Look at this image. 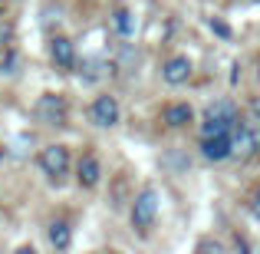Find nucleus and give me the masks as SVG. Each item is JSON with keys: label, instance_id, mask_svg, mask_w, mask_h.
<instances>
[{"label": "nucleus", "instance_id": "f257e3e1", "mask_svg": "<svg viewBox=\"0 0 260 254\" xmlns=\"http://www.w3.org/2000/svg\"><path fill=\"white\" fill-rule=\"evenodd\" d=\"M237 122H241V116H237V106L231 99H217L211 102L208 109H204V122H201V139L204 135H234Z\"/></svg>", "mask_w": 260, "mask_h": 254}, {"label": "nucleus", "instance_id": "f03ea898", "mask_svg": "<svg viewBox=\"0 0 260 254\" xmlns=\"http://www.w3.org/2000/svg\"><path fill=\"white\" fill-rule=\"evenodd\" d=\"M158 191L155 188H142L139 195H135V202H132V224L139 231H148L155 224V218H158Z\"/></svg>", "mask_w": 260, "mask_h": 254}, {"label": "nucleus", "instance_id": "7ed1b4c3", "mask_svg": "<svg viewBox=\"0 0 260 254\" xmlns=\"http://www.w3.org/2000/svg\"><path fill=\"white\" fill-rule=\"evenodd\" d=\"M33 112H37V119L43 126H66L70 106H66V99L59 93H43L37 99V106H33Z\"/></svg>", "mask_w": 260, "mask_h": 254}, {"label": "nucleus", "instance_id": "20e7f679", "mask_svg": "<svg viewBox=\"0 0 260 254\" xmlns=\"http://www.w3.org/2000/svg\"><path fill=\"white\" fill-rule=\"evenodd\" d=\"M234 155H241V159L260 155V119L257 116L250 122H237V129H234Z\"/></svg>", "mask_w": 260, "mask_h": 254}, {"label": "nucleus", "instance_id": "39448f33", "mask_svg": "<svg viewBox=\"0 0 260 254\" xmlns=\"http://www.w3.org/2000/svg\"><path fill=\"white\" fill-rule=\"evenodd\" d=\"M40 168H43L53 182H59V178L70 172V149L66 146H46L43 152H40Z\"/></svg>", "mask_w": 260, "mask_h": 254}, {"label": "nucleus", "instance_id": "423d86ee", "mask_svg": "<svg viewBox=\"0 0 260 254\" xmlns=\"http://www.w3.org/2000/svg\"><path fill=\"white\" fill-rule=\"evenodd\" d=\"M89 116H92L95 126L102 129H112L115 122H119V102H115V96H95V102L89 106Z\"/></svg>", "mask_w": 260, "mask_h": 254}, {"label": "nucleus", "instance_id": "0eeeda50", "mask_svg": "<svg viewBox=\"0 0 260 254\" xmlns=\"http://www.w3.org/2000/svg\"><path fill=\"white\" fill-rule=\"evenodd\" d=\"M201 155L211 162H224L228 155H234V135H204L201 139Z\"/></svg>", "mask_w": 260, "mask_h": 254}, {"label": "nucleus", "instance_id": "6e6552de", "mask_svg": "<svg viewBox=\"0 0 260 254\" xmlns=\"http://www.w3.org/2000/svg\"><path fill=\"white\" fill-rule=\"evenodd\" d=\"M191 70H194V66H191L188 57H172L165 63V70H161V76H165L168 86H181V83H188V79H191Z\"/></svg>", "mask_w": 260, "mask_h": 254}, {"label": "nucleus", "instance_id": "1a4fd4ad", "mask_svg": "<svg viewBox=\"0 0 260 254\" xmlns=\"http://www.w3.org/2000/svg\"><path fill=\"white\" fill-rule=\"evenodd\" d=\"M50 57L56 66H63V70H73L76 66V50H73V40L70 37H53L50 40Z\"/></svg>", "mask_w": 260, "mask_h": 254}, {"label": "nucleus", "instance_id": "9d476101", "mask_svg": "<svg viewBox=\"0 0 260 254\" xmlns=\"http://www.w3.org/2000/svg\"><path fill=\"white\" fill-rule=\"evenodd\" d=\"M79 185H83V188H95V185H99V178H102V168H99V159H95V155H83V159H79Z\"/></svg>", "mask_w": 260, "mask_h": 254}, {"label": "nucleus", "instance_id": "9b49d317", "mask_svg": "<svg viewBox=\"0 0 260 254\" xmlns=\"http://www.w3.org/2000/svg\"><path fill=\"white\" fill-rule=\"evenodd\" d=\"M46 235H50V244L56 251H66L73 244V231H70V224L63 221V218H56V221H50V231H46Z\"/></svg>", "mask_w": 260, "mask_h": 254}, {"label": "nucleus", "instance_id": "f8f14e48", "mask_svg": "<svg viewBox=\"0 0 260 254\" xmlns=\"http://www.w3.org/2000/svg\"><path fill=\"white\" fill-rule=\"evenodd\" d=\"M191 119H194V112H191V106H188V102H172V106H165V122H168L172 129L188 126Z\"/></svg>", "mask_w": 260, "mask_h": 254}, {"label": "nucleus", "instance_id": "ddd939ff", "mask_svg": "<svg viewBox=\"0 0 260 254\" xmlns=\"http://www.w3.org/2000/svg\"><path fill=\"white\" fill-rule=\"evenodd\" d=\"M115 26H119L122 37H132V33H135V17H132V10L119 7V10H115Z\"/></svg>", "mask_w": 260, "mask_h": 254}, {"label": "nucleus", "instance_id": "4468645a", "mask_svg": "<svg viewBox=\"0 0 260 254\" xmlns=\"http://www.w3.org/2000/svg\"><path fill=\"white\" fill-rule=\"evenodd\" d=\"M102 70H106V63H102V60H83V79L86 83H92V79H99L102 76Z\"/></svg>", "mask_w": 260, "mask_h": 254}, {"label": "nucleus", "instance_id": "2eb2a0df", "mask_svg": "<svg viewBox=\"0 0 260 254\" xmlns=\"http://www.w3.org/2000/svg\"><path fill=\"white\" fill-rule=\"evenodd\" d=\"M198 254H208V251H214V254H224V244L221 241H211V238H204V241H198Z\"/></svg>", "mask_w": 260, "mask_h": 254}, {"label": "nucleus", "instance_id": "dca6fc26", "mask_svg": "<svg viewBox=\"0 0 260 254\" xmlns=\"http://www.w3.org/2000/svg\"><path fill=\"white\" fill-rule=\"evenodd\" d=\"M250 211H254V218H260V188L254 191V198H250Z\"/></svg>", "mask_w": 260, "mask_h": 254}, {"label": "nucleus", "instance_id": "f3484780", "mask_svg": "<svg viewBox=\"0 0 260 254\" xmlns=\"http://www.w3.org/2000/svg\"><path fill=\"white\" fill-rule=\"evenodd\" d=\"M211 30H217V33H221V37H231V30H228V26L221 23V20H211Z\"/></svg>", "mask_w": 260, "mask_h": 254}, {"label": "nucleus", "instance_id": "a211bd4d", "mask_svg": "<svg viewBox=\"0 0 260 254\" xmlns=\"http://www.w3.org/2000/svg\"><path fill=\"white\" fill-rule=\"evenodd\" d=\"M250 116H257V119H260V96L250 99Z\"/></svg>", "mask_w": 260, "mask_h": 254}, {"label": "nucleus", "instance_id": "6ab92c4d", "mask_svg": "<svg viewBox=\"0 0 260 254\" xmlns=\"http://www.w3.org/2000/svg\"><path fill=\"white\" fill-rule=\"evenodd\" d=\"M0 159H4V149H0Z\"/></svg>", "mask_w": 260, "mask_h": 254}]
</instances>
